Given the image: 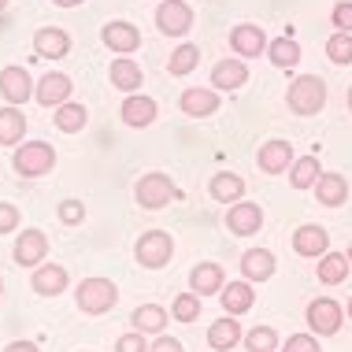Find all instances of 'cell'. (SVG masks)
Wrapping results in <instances>:
<instances>
[{
  "instance_id": "1",
  "label": "cell",
  "mask_w": 352,
  "mask_h": 352,
  "mask_svg": "<svg viewBox=\"0 0 352 352\" xmlns=\"http://www.w3.org/2000/svg\"><path fill=\"white\" fill-rule=\"evenodd\" d=\"M74 304H78L82 316H104L119 304V285L111 278H100V274L82 278L78 289H74Z\"/></svg>"
},
{
  "instance_id": "2",
  "label": "cell",
  "mask_w": 352,
  "mask_h": 352,
  "mask_svg": "<svg viewBox=\"0 0 352 352\" xmlns=\"http://www.w3.org/2000/svg\"><path fill=\"white\" fill-rule=\"evenodd\" d=\"M285 104L293 116H319V108L327 104V82L319 74H297L285 89Z\"/></svg>"
},
{
  "instance_id": "3",
  "label": "cell",
  "mask_w": 352,
  "mask_h": 352,
  "mask_svg": "<svg viewBox=\"0 0 352 352\" xmlns=\"http://www.w3.org/2000/svg\"><path fill=\"white\" fill-rule=\"evenodd\" d=\"M170 256H175V237L167 230H145L134 241V260H138V267H145V271L167 267Z\"/></svg>"
},
{
  "instance_id": "4",
  "label": "cell",
  "mask_w": 352,
  "mask_h": 352,
  "mask_svg": "<svg viewBox=\"0 0 352 352\" xmlns=\"http://www.w3.org/2000/svg\"><path fill=\"white\" fill-rule=\"evenodd\" d=\"M12 167H15V175H23V178H41L56 167V148L49 141H23L12 156Z\"/></svg>"
},
{
  "instance_id": "5",
  "label": "cell",
  "mask_w": 352,
  "mask_h": 352,
  "mask_svg": "<svg viewBox=\"0 0 352 352\" xmlns=\"http://www.w3.org/2000/svg\"><path fill=\"white\" fill-rule=\"evenodd\" d=\"M134 197L145 212H160V208H167L178 197V186L170 182V175H164V170H152V175H145L134 186Z\"/></svg>"
},
{
  "instance_id": "6",
  "label": "cell",
  "mask_w": 352,
  "mask_h": 352,
  "mask_svg": "<svg viewBox=\"0 0 352 352\" xmlns=\"http://www.w3.org/2000/svg\"><path fill=\"white\" fill-rule=\"evenodd\" d=\"M304 322H308V330L316 338H330L341 330V322H345V308L334 300V297H316L308 304V311H304Z\"/></svg>"
},
{
  "instance_id": "7",
  "label": "cell",
  "mask_w": 352,
  "mask_h": 352,
  "mask_svg": "<svg viewBox=\"0 0 352 352\" xmlns=\"http://www.w3.org/2000/svg\"><path fill=\"white\" fill-rule=\"evenodd\" d=\"M156 30L167 37H186L193 30V8L186 0H164L156 8Z\"/></svg>"
},
{
  "instance_id": "8",
  "label": "cell",
  "mask_w": 352,
  "mask_h": 352,
  "mask_svg": "<svg viewBox=\"0 0 352 352\" xmlns=\"http://www.w3.org/2000/svg\"><path fill=\"white\" fill-rule=\"evenodd\" d=\"M34 78L26 67H19V63H12V67L0 71V97H4L8 104H15V108H23L26 100L34 97Z\"/></svg>"
},
{
  "instance_id": "9",
  "label": "cell",
  "mask_w": 352,
  "mask_h": 352,
  "mask_svg": "<svg viewBox=\"0 0 352 352\" xmlns=\"http://www.w3.org/2000/svg\"><path fill=\"white\" fill-rule=\"evenodd\" d=\"M12 256H15V263L19 267H41L45 263V256H49V237H45L41 230H23L15 237V249H12Z\"/></svg>"
},
{
  "instance_id": "10",
  "label": "cell",
  "mask_w": 352,
  "mask_h": 352,
  "mask_svg": "<svg viewBox=\"0 0 352 352\" xmlns=\"http://www.w3.org/2000/svg\"><path fill=\"white\" fill-rule=\"evenodd\" d=\"M256 167H260L263 175H285V170L293 167V145L282 138L263 141L260 152H256Z\"/></svg>"
},
{
  "instance_id": "11",
  "label": "cell",
  "mask_w": 352,
  "mask_h": 352,
  "mask_svg": "<svg viewBox=\"0 0 352 352\" xmlns=\"http://www.w3.org/2000/svg\"><path fill=\"white\" fill-rule=\"evenodd\" d=\"M293 252L304 256V260H319V256L330 252V234L319 223H304L293 230Z\"/></svg>"
},
{
  "instance_id": "12",
  "label": "cell",
  "mask_w": 352,
  "mask_h": 352,
  "mask_svg": "<svg viewBox=\"0 0 352 352\" xmlns=\"http://www.w3.org/2000/svg\"><path fill=\"white\" fill-rule=\"evenodd\" d=\"M263 226V208L252 204V201H237L226 208V230L237 234V237H252L256 230Z\"/></svg>"
},
{
  "instance_id": "13",
  "label": "cell",
  "mask_w": 352,
  "mask_h": 352,
  "mask_svg": "<svg viewBox=\"0 0 352 352\" xmlns=\"http://www.w3.org/2000/svg\"><path fill=\"white\" fill-rule=\"evenodd\" d=\"M71 78L63 71H49L41 82H37V89H34V100L41 104V108H60V104H67L71 100Z\"/></svg>"
},
{
  "instance_id": "14",
  "label": "cell",
  "mask_w": 352,
  "mask_h": 352,
  "mask_svg": "<svg viewBox=\"0 0 352 352\" xmlns=\"http://www.w3.org/2000/svg\"><path fill=\"white\" fill-rule=\"evenodd\" d=\"M100 41L108 45L111 52H119V56H130L141 45V30L134 23H126V19H116V23H108L100 30Z\"/></svg>"
},
{
  "instance_id": "15",
  "label": "cell",
  "mask_w": 352,
  "mask_h": 352,
  "mask_svg": "<svg viewBox=\"0 0 352 352\" xmlns=\"http://www.w3.org/2000/svg\"><path fill=\"white\" fill-rule=\"evenodd\" d=\"M267 34L260 30L256 23H241V26H234L230 30V49L241 56V60H252V56H260V52H267Z\"/></svg>"
},
{
  "instance_id": "16",
  "label": "cell",
  "mask_w": 352,
  "mask_h": 352,
  "mask_svg": "<svg viewBox=\"0 0 352 352\" xmlns=\"http://www.w3.org/2000/svg\"><path fill=\"white\" fill-rule=\"evenodd\" d=\"M67 267H60V263H41V267H34L30 274V289L37 297H60L63 289H67Z\"/></svg>"
},
{
  "instance_id": "17",
  "label": "cell",
  "mask_w": 352,
  "mask_h": 352,
  "mask_svg": "<svg viewBox=\"0 0 352 352\" xmlns=\"http://www.w3.org/2000/svg\"><path fill=\"white\" fill-rule=\"evenodd\" d=\"M178 108H182V116H189V119L215 116V111H219V89H201V85H193V89H182V97H178Z\"/></svg>"
},
{
  "instance_id": "18",
  "label": "cell",
  "mask_w": 352,
  "mask_h": 352,
  "mask_svg": "<svg viewBox=\"0 0 352 352\" xmlns=\"http://www.w3.org/2000/svg\"><path fill=\"white\" fill-rule=\"evenodd\" d=\"M34 52L41 56V60H63V56L71 52L67 30H60V26H41V30L34 34Z\"/></svg>"
},
{
  "instance_id": "19",
  "label": "cell",
  "mask_w": 352,
  "mask_h": 352,
  "mask_svg": "<svg viewBox=\"0 0 352 352\" xmlns=\"http://www.w3.org/2000/svg\"><path fill=\"white\" fill-rule=\"evenodd\" d=\"M156 100L152 97H145V93H130L126 100H122V122L126 126H134V130H145V126H152L156 122Z\"/></svg>"
},
{
  "instance_id": "20",
  "label": "cell",
  "mask_w": 352,
  "mask_h": 352,
  "mask_svg": "<svg viewBox=\"0 0 352 352\" xmlns=\"http://www.w3.org/2000/svg\"><path fill=\"white\" fill-rule=\"evenodd\" d=\"M245 82H249L245 60H219L212 67V89H219V93H234V89H241Z\"/></svg>"
},
{
  "instance_id": "21",
  "label": "cell",
  "mask_w": 352,
  "mask_h": 352,
  "mask_svg": "<svg viewBox=\"0 0 352 352\" xmlns=\"http://www.w3.org/2000/svg\"><path fill=\"white\" fill-rule=\"evenodd\" d=\"M316 201L322 208H341L349 201V178L338 170H322V178L316 182Z\"/></svg>"
},
{
  "instance_id": "22",
  "label": "cell",
  "mask_w": 352,
  "mask_h": 352,
  "mask_svg": "<svg viewBox=\"0 0 352 352\" xmlns=\"http://www.w3.org/2000/svg\"><path fill=\"white\" fill-rule=\"evenodd\" d=\"M208 193H212V201L230 208L237 201H245V178L234 175V170H219L212 182H208Z\"/></svg>"
},
{
  "instance_id": "23",
  "label": "cell",
  "mask_w": 352,
  "mask_h": 352,
  "mask_svg": "<svg viewBox=\"0 0 352 352\" xmlns=\"http://www.w3.org/2000/svg\"><path fill=\"white\" fill-rule=\"evenodd\" d=\"M274 267H278V263H274V252L271 249H249L241 256V278L245 282H267L271 274H274Z\"/></svg>"
},
{
  "instance_id": "24",
  "label": "cell",
  "mask_w": 352,
  "mask_h": 352,
  "mask_svg": "<svg viewBox=\"0 0 352 352\" xmlns=\"http://www.w3.org/2000/svg\"><path fill=\"white\" fill-rule=\"evenodd\" d=\"M130 327L141 330V334H152V338H160L167 330V308L164 304H138L134 308V316H130Z\"/></svg>"
},
{
  "instance_id": "25",
  "label": "cell",
  "mask_w": 352,
  "mask_h": 352,
  "mask_svg": "<svg viewBox=\"0 0 352 352\" xmlns=\"http://www.w3.org/2000/svg\"><path fill=\"white\" fill-rule=\"evenodd\" d=\"M252 282H226L223 289H219V304H223L226 316H245V311L252 308Z\"/></svg>"
},
{
  "instance_id": "26",
  "label": "cell",
  "mask_w": 352,
  "mask_h": 352,
  "mask_svg": "<svg viewBox=\"0 0 352 352\" xmlns=\"http://www.w3.org/2000/svg\"><path fill=\"white\" fill-rule=\"evenodd\" d=\"M241 327H237V316H223V319H215L212 327H208V345H212L215 352H230L241 345Z\"/></svg>"
},
{
  "instance_id": "27",
  "label": "cell",
  "mask_w": 352,
  "mask_h": 352,
  "mask_svg": "<svg viewBox=\"0 0 352 352\" xmlns=\"http://www.w3.org/2000/svg\"><path fill=\"white\" fill-rule=\"evenodd\" d=\"M226 285V274L219 263H197L193 271H189V289L197 293V297H212Z\"/></svg>"
},
{
  "instance_id": "28",
  "label": "cell",
  "mask_w": 352,
  "mask_h": 352,
  "mask_svg": "<svg viewBox=\"0 0 352 352\" xmlns=\"http://www.w3.org/2000/svg\"><path fill=\"white\" fill-rule=\"evenodd\" d=\"M108 78H111V85H116V89H122V93L130 97V93L141 89L145 74H141V63H138V60H111Z\"/></svg>"
},
{
  "instance_id": "29",
  "label": "cell",
  "mask_w": 352,
  "mask_h": 352,
  "mask_svg": "<svg viewBox=\"0 0 352 352\" xmlns=\"http://www.w3.org/2000/svg\"><path fill=\"white\" fill-rule=\"evenodd\" d=\"M23 138H26L23 108H15V104L0 108V145H23Z\"/></svg>"
},
{
  "instance_id": "30",
  "label": "cell",
  "mask_w": 352,
  "mask_h": 352,
  "mask_svg": "<svg viewBox=\"0 0 352 352\" xmlns=\"http://www.w3.org/2000/svg\"><path fill=\"white\" fill-rule=\"evenodd\" d=\"M267 56H271V63H274L278 71L297 67V63H300V45H297V37H293V34L274 37V41L267 45Z\"/></svg>"
},
{
  "instance_id": "31",
  "label": "cell",
  "mask_w": 352,
  "mask_h": 352,
  "mask_svg": "<svg viewBox=\"0 0 352 352\" xmlns=\"http://www.w3.org/2000/svg\"><path fill=\"white\" fill-rule=\"evenodd\" d=\"M319 178H322L319 156H300V160H293V167H289V186H293V189H316Z\"/></svg>"
},
{
  "instance_id": "32",
  "label": "cell",
  "mask_w": 352,
  "mask_h": 352,
  "mask_svg": "<svg viewBox=\"0 0 352 352\" xmlns=\"http://www.w3.org/2000/svg\"><path fill=\"white\" fill-rule=\"evenodd\" d=\"M316 274H319L322 285H341V282L349 278V256H345V252H327V256H319Z\"/></svg>"
},
{
  "instance_id": "33",
  "label": "cell",
  "mask_w": 352,
  "mask_h": 352,
  "mask_svg": "<svg viewBox=\"0 0 352 352\" xmlns=\"http://www.w3.org/2000/svg\"><path fill=\"white\" fill-rule=\"evenodd\" d=\"M85 108L82 104H74V100H67V104H60L56 108V116H52V122H56V130H63V134H78V130L85 126Z\"/></svg>"
},
{
  "instance_id": "34",
  "label": "cell",
  "mask_w": 352,
  "mask_h": 352,
  "mask_svg": "<svg viewBox=\"0 0 352 352\" xmlns=\"http://www.w3.org/2000/svg\"><path fill=\"white\" fill-rule=\"evenodd\" d=\"M201 308H204V297H197L193 289L178 293V297L170 300V316H175L178 322H197L201 319Z\"/></svg>"
},
{
  "instance_id": "35",
  "label": "cell",
  "mask_w": 352,
  "mask_h": 352,
  "mask_svg": "<svg viewBox=\"0 0 352 352\" xmlns=\"http://www.w3.org/2000/svg\"><path fill=\"white\" fill-rule=\"evenodd\" d=\"M197 63H201V49H197L193 41H182L175 52H170L167 71H170V74H189V71L197 67Z\"/></svg>"
},
{
  "instance_id": "36",
  "label": "cell",
  "mask_w": 352,
  "mask_h": 352,
  "mask_svg": "<svg viewBox=\"0 0 352 352\" xmlns=\"http://www.w3.org/2000/svg\"><path fill=\"white\" fill-rule=\"evenodd\" d=\"M241 345L249 352H274L278 349V334H274V327H252L249 334L241 338Z\"/></svg>"
},
{
  "instance_id": "37",
  "label": "cell",
  "mask_w": 352,
  "mask_h": 352,
  "mask_svg": "<svg viewBox=\"0 0 352 352\" xmlns=\"http://www.w3.org/2000/svg\"><path fill=\"white\" fill-rule=\"evenodd\" d=\"M327 56L334 63H341V67H345V63H352V34H345V30H334L327 37Z\"/></svg>"
},
{
  "instance_id": "38",
  "label": "cell",
  "mask_w": 352,
  "mask_h": 352,
  "mask_svg": "<svg viewBox=\"0 0 352 352\" xmlns=\"http://www.w3.org/2000/svg\"><path fill=\"white\" fill-rule=\"evenodd\" d=\"M282 352H322V349H319V338L308 330V334H289V341L282 345Z\"/></svg>"
},
{
  "instance_id": "39",
  "label": "cell",
  "mask_w": 352,
  "mask_h": 352,
  "mask_svg": "<svg viewBox=\"0 0 352 352\" xmlns=\"http://www.w3.org/2000/svg\"><path fill=\"white\" fill-rule=\"evenodd\" d=\"M56 215H60L63 226H78L82 219H85V204L82 201H63L60 208H56Z\"/></svg>"
},
{
  "instance_id": "40",
  "label": "cell",
  "mask_w": 352,
  "mask_h": 352,
  "mask_svg": "<svg viewBox=\"0 0 352 352\" xmlns=\"http://www.w3.org/2000/svg\"><path fill=\"white\" fill-rule=\"evenodd\" d=\"M116 352H148V341L141 330H130V334H122L116 341Z\"/></svg>"
},
{
  "instance_id": "41",
  "label": "cell",
  "mask_w": 352,
  "mask_h": 352,
  "mask_svg": "<svg viewBox=\"0 0 352 352\" xmlns=\"http://www.w3.org/2000/svg\"><path fill=\"white\" fill-rule=\"evenodd\" d=\"M330 19H334V30H345V34H352V0H341V4H334V12H330Z\"/></svg>"
},
{
  "instance_id": "42",
  "label": "cell",
  "mask_w": 352,
  "mask_h": 352,
  "mask_svg": "<svg viewBox=\"0 0 352 352\" xmlns=\"http://www.w3.org/2000/svg\"><path fill=\"white\" fill-rule=\"evenodd\" d=\"M19 230V208L0 201V234H15Z\"/></svg>"
},
{
  "instance_id": "43",
  "label": "cell",
  "mask_w": 352,
  "mask_h": 352,
  "mask_svg": "<svg viewBox=\"0 0 352 352\" xmlns=\"http://www.w3.org/2000/svg\"><path fill=\"white\" fill-rule=\"evenodd\" d=\"M148 352H186V349H182V341H178V338H167V334H160V338L148 345Z\"/></svg>"
},
{
  "instance_id": "44",
  "label": "cell",
  "mask_w": 352,
  "mask_h": 352,
  "mask_svg": "<svg viewBox=\"0 0 352 352\" xmlns=\"http://www.w3.org/2000/svg\"><path fill=\"white\" fill-rule=\"evenodd\" d=\"M4 352H41V349H37L34 341H12V345H8Z\"/></svg>"
},
{
  "instance_id": "45",
  "label": "cell",
  "mask_w": 352,
  "mask_h": 352,
  "mask_svg": "<svg viewBox=\"0 0 352 352\" xmlns=\"http://www.w3.org/2000/svg\"><path fill=\"white\" fill-rule=\"evenodd\" d=\"M56 8H74V4H82V0H52Z\"/></svg>"
},
{
  "instance_id": "46",
  "label": "cell",
  "mask_w": 352,
  "mask_h": 352,
  "mask_svg": "<svg viewBox=\"0 0 352 352\" xmlns=\"http://www.w3.org/2000/svg\"><path fill=\"white\" fill-rule=\"evenodd\" d=\"M349 111H352V85H349Z\"/></svg>"
},
{
  "instance_id": "47",
  "label": "cell",
  "mask_w": 352,
  "mask_h": 352,
  "mask_svg": "<svg viewBox=\"0 0 352 352\" xmlns=\"http://www.w3.org/2000/svg\"><path fill=\"white\" fill-rule=\"evenodd\" d=\"M345 311H349V319H352V297H349V308H345Z\"/></svg>"
},
{
  "instance_id": "48",
  "label": "cell",
  "mask_w": 352,
  "mask_h": 352,
  "mask_svg": "<svg viewBox=\"0 0 352 352\" xmlns=\"http://www.w3.org/2000/svg\"><path fill=\"white\" fill-rule=\"evenodd\" d=\"M0 297H4V278H0Z\"/></svg>"
},
{
  "instance_id": "49",
  "label": "cell",
  "mask_w": 352,
  "mask_h": 352,
  "mask_svg": "<svg viewBox=\"0 0 352 352\" xmlns=\"http://www.w3.org/2000/svg\"><path fill=\"white\" fill-rule=\"evenodd\" d=\"M345 256H349V263H352V245H349V252H345Z\"/></svg>"
},
{
  "instance_id": "50",
  "label": "cell",
  "mask_w": 352,
  "mask_h": 352,
  "mask_svg": "<svg viewBox=\"0 0 352 352\" xmlns=\"http://www.w3.org/2000/svg\"><path fill=\"white\" fill-rule=\"evenodd\" d=\"M4 8H8V0H0V12H4Z\"/></svg>"
}]
</instances>
